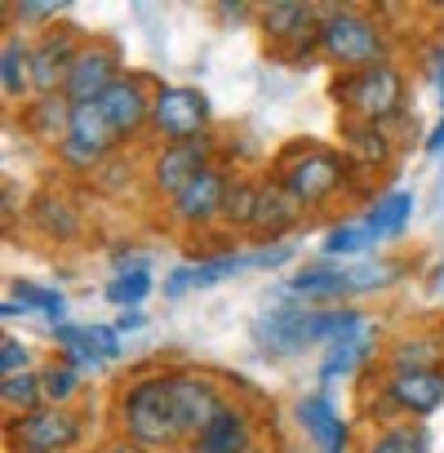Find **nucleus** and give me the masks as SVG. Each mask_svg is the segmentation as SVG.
Here are the masks:
<instances>
[{
    "label": "nucleus",
    "mask_w": 444,
    "mask_h": 453,
    "mask_svg": "<svg viewBox=\"0 0 444 453\" xmlns=\"http://www.w3.org/2000/svg\"><path fill=\"white\" fill-rule=\"evenodd\" d=\"M320 58L338 72H364L373 63H387V36L378 19H369L356 5H325L320 10Z\"/></svg>",
    "instance_id": "nucleus-1"
},
{
    "label": "nucleus",
    "mask_w": 444,
    "mask_h": 453,
    "mask_svg": "<svg viewBox=\"0 0 444 453\" xmlns=\"http://www.w3.org/2000/svg\"><path fill=\"white\" fill-rule=\"evenodd\" d=\"M120 422H125V435L142 449L178 444L182 431H178L173 400H169V373H147V378L129 382L120 395Z\"/></svg>",
    "instance_id": "nucleus-2"
},
{
    "label": "nucleus",
    "mask_w": 444,
    "mask_h": 453,
    "mask_svg": "<svg viewBox=\"0 0 444 453\" xmlns=\"http://www.w3.org/2000/svg\"><path fill=\"white\" fill-rule=\"evenodd\" d=\"M276 169H280V182L302 200V209H316L347 187L351 160L333 147H320V142H294L276 160Z\"/></svg>",
    "instance_id": "nucleus-3"
},
{
    "label": "nucleus",
    "mask_w": 444,
    "mask_h": 453,
    "mask_svg": "<svg viewBox=\"0 0 444 453\" xmlns=\"http://www.w3.org/2000/svg\"><path fill=\"white\" fill-rule=\"evenodd\" d=\"M333 103L347 107V120L382 125V120L400 116V107H404V76L391 63H373L364 72H347L342 81H333Z\"/></svg>",
    "instance_id": "nucleus-4"
},
{
    "label": "nucleus",
    "mask_w": 444,
    "mask_h": 453,
    "mask_svg": "<svg viewBox=\"0 0 444 453\" xmlns=\"http://www.w3.org/2000/svg\"><path fill=\"white\" fill-rule=\"evenodd\" d=\"M209 129V98L191 85H160L151 103V134L173 147V142H195Z\"/></svg>",
    "instance_id": "nucleus-5"
},
{
    "label": "nucleus",
    "mask_w": 444,
    "mask_h": 453,
    "mask_svg": "<svg viewBox=\"0 0 444 453\" xmlns=\"http://www.w3.org/2000/svg\"><path fill=\"white\" fill-rule=\"evenodd\" d=\"M258 27L289 63H302L311 50H320V10L298 5V0H276V5L258 10Z\"/></svg>",
    "instance_id": "nucleus-6"
},
{
    "label": "nucleus",
    "mask_w": 444,
    "mask_h": 453,
    "mask_svg": "<svg viewBox=\"0 0 444 453\" xmlns=\"http://www.w3.org/2000/svg\"><path fill=\"white\" fill-rule=\"evenodd\" d=\"M80 435H85V422L58 404H41L36 413H23L10 422L14 453H67L72 444H80Z\"/></svg>",
    "instance_id": "nucleus-7"
},
{
    "label": "nucleus",
    "mask_w": 444,
    "mask_h": 453,
    "mask_svg": "<svg viewBox=\"0 0 444 453\" xmlns=\"http://www.w3.org/2000/svg\"><path fill=\"white\" fill-rule=\"evenodd\" d=\"M169 400H173V418H178V431L187 440H195L222 409V391L204 378V373H169Z\"/></svg>",
    "instance_id": "nucleus-8"
},
{
    "label": "nucleus",
    "mask_w": 444,
    "mask_h": 453,
    "mask_svg": "<svg viewBox=\"0 0 444 453\" xmlns=\"http://www.w3.org/2000/svg\"><path fill=\"white\" fill-rule=\"evenodd\" d=\"M80 41L67 32V27H54L45 32L36 45H32V94L36 98H50V94H63L67 89V76L80 58Z\"/></svg>",
    "instance_id": "nucleus-9"
},
{
    "label": "nucleus",
    "mask_w": 444,
    "mask_h": 453,
    "mask_svg": "<svg viewBox=\"0 0 444 453\" xmlns=\"http://www.w3.org/2000/svg\"><path fill=\"white\" fill-rule=\"evenodd\" d=\"M311 320L316 311H307L302 303H289V307H263L258 320H254V342L272 356H294L302 347H311Z\"/></svg>",
    "instance_id": "nucleus-10"
},
{
    "label": "nucleus",
    "mask_w": 444,
    "mask_h": 453,
    "mask_svg": "<svg viewBox=\"0 0 444 453\" xmlns=\"http://www.w3.org/2000/svg\"><path fill=\"white\" fill-rule=\"evenodd\" d=\"M116 81H120V54H116L111 45L94 41V45L80 50V58H76V67H72V76H67L63 98H67L72 107H85V103H98Z\"/></svg>",
    "instance_id": "nucleus-11"
},
{
    "label": "nucleus",
    "mask_w": 444,
    "mask_h": 453,
    "mask_svg": "<svg viewBox=\"0 0 444 453\" xmlns=\"http://www.w3.org/2000/svg\"><path fill=\"white\" fill-rule=\"evenodd\" d=\"M151 103H156V94H147V85H142L138 76H120V81L98 98V107H103V116L111 120V129L120 134V142H125V138H138L142 129H151Z\"/></svg>",
    "instance_id": "nucleus-12"
},
{
    "label": "nucleus",
    "mask_w": 444,
    "mask_h": 453,
    "mask_svg": "<svg viewBox=\"0 0 444 453\" xmlns=\"http://www.w3.org/2000/svg\"><path fill=\"white\" fill-rule=\"evenodd\" d=\"M204 169H213V165H209V134L195 138V142L160 147L156 160H151V182H156V191H165V196L173 200V196H178L182 187H191Z\"/></svg>",
    "instance_id": "nucleus-13"
},
{
    "label": "nucleus",
    "mask_w": 444,
    "mask_h": 453,
    "mask_svg": "<svg viewBox=\"0 0 444 453\" xmlns=\"http://www.w3.org/2000/svg\"><path fill=\"white\" fill-rule=\"evenodd\" d=\"M227 191H232V178L227 173H218V169H204L191 187H182L173 196V218L182 226H204L213 218H222V209H227Z\"/></svg>",
    "instance_id": "nucleus-14"
},
{
    "label": "nucleus",
    "mask_w": 444,
    "mask_h": 453,
    "mask_svg": "<svg viewBox=\"0 0 444 453\" xmlns=\"http://www.w3.org/2000/svg\"><path fill=\"white\" fill-rule=\"evenodd\" d=\"M387 395L395 400V409L413 422L431 418L440 404H444V369H417V373H391L387 382Z\"/></svg>",
    "instance_id": "nucleus-15"
},
{
    "label": "nucleus",
    "mask_w": 444,
    "mask_h": 453,
    "mask_svg": "<svg viewBox=\"0 0 444 453\" xmlns=\"http://www.w3.org/2000/svg\"><path fill=\"white\" fill-rule=\"evenodd\" d=\"M298 222H302V200H298L280 178H272V182L263 187V200H258L254 232H258V236H267V241H280V236H289V232H294Z\"/></svg>",
    "instance_id": "nucleus-16"
},
{
    "label": "nucleus",
    "mask_w": 444,
    "mask_h": 453,
    "mask_svg": "<svg viewBox=\"0 0 444 453\" xmlns=\"http://www.w3.org/2000/svg\"><path fill=\"white\" fill-rule=\"evenodd\" d=\"M280 294L298 298V303H338L351 298V272L347 267H302L298 276H289L280 285Z\"/></svg>",
    "instance_id": "nucleus-17"
},
{
    "label": "nucleus",
    "mask_w": 444,
    "mask_h": 453,
    "mask_svg": "<svg viewBox=\"0 0 444 453\" xmlns=\"http://www.w3.org/2000/svg\"><path fill=\"white\" fill-rule=\"evenodd\" d=\"M249 440H254L249 413H245L241 404H227V409H222V413L191 440V449H195V453H249Z\"/></svg>",
    "instance_id": "nucleus-18"
},
{
    "label": "nucleus",
    "mask_w": 444,
    "mask_h": 453,
    "mask_svg": "<svg viewBox=\"0 0 444 453\" xmlns=\"http://www.w3.org/2000/svg\"><path fill=\"white\" fill-rule=\"evenodd\" d=\"M298 422L320 444V453H347V422L338 418L329 395H302L298 400Z\"/></svg>",
    "instance_id": "nucleus-19"
},
{
    "label": "nucleus",
    "mask_w": 444,
    "mask_h": 453,
    "mask_svg": "<svg viewBox=\"0 0 444 453\" xmlns=\"http://www.w3.org/2000/svg\"><path fill=\"white\" fill-rule=\"evenodd\" d=\"M373 342H378V325H369V329H364L360 338H351V342L329 347V351H325V360H320V382H325V387H333L338 378L356 373V369L373 356Z\"/></svg>",
    "instance_id": "nucleus-20"
},
{
    "label": "nucleus",
    "mask_w": 444,
    "mask_h": 453,
    "mask_svg": "<svg viewBox=\"0 0 444 453\" xmlns=\"http://www.w3.org/2000/svg\"><path fill=\"white\" fill-rule=\"evenodd\" d=\"M72 103L63 98V94H50V98H36L32 107H27V129L36 134V138H50V142H67V134H72Z\"/></svg>",
    "instance_id": "nucleus-21"
},
{
    "label": "nucleus",
    "mask_w": 444,
    "mask_h": 453,
    "mask_svg": "<svg viewBox=\"0 0 444 453\" xmlns=\"http://www.w3.org/2000/svg\"><path fill=\"white\" fill-rule=\"evenodd\" d=\"M413 218V196L409 191H387L369 213H364V232L373 241H387V236H400Z\"/></svg>",
    "instance_id": "nucleus-22"
},
{
    "label": "nucleus",
    "mask_w": 444,
    "mask_h": 453,
    "mask_svg": "<svg viewBox=\"0 0 444 453\" xmlns=\"http://www.w3.org/2000/svg\"><path fill=\"white\" fill-rule=\"evenodd\" d=\"M67 138H76L80 147H89V151H98V156H107L111 147H120V134L111 129V120L103 116L98 103H85V107L72 111V134H67Z\"/></svg>",
    "instance_id": "nucleus-23"
},
{
    "label": "nucleus",
    "mask_w": 444,
    "mask_h": 453,
    "mask_svg": "<svg viewBox=\"0 0 444 453\" xmlns=\"http://www.w3.org/2000/svg\"><path fill=\"white\" fill-rule=\"evenodd\" d=\"M342 134H347V160H356V165H364V169H382V165L391 160V142H387V134H382L378 125L347 120Z\"/></svg>",
    "instance_id": "nucleus-24"
},
{
    "label": "nucleus",
    "mask_w": 444,
    "mask_h": 453,
    "mask_svg": "<svg viewBox=\"0 0 444 453\" xmlns=\"http://www.w3.org/2000/svg\"><path fill=\"white\" fill-rule=\"evenodd\" d=\"M0 89H5V98H23L32 89V50L14 36L0 50Z\"/></svg>",
    "instance_id": "nucleus-25"
},
{
    "label": "nucleus",
    "mask_w": 444,
    "mask_h": 453,
    "mask_svg": "<svg viewBox=\"0 0 444 453\" xmlns=\"http://www.w3.org/2000/svg\"><path fill=\"white\" fill-rule=\"evenodd\" d=\"M417 369H440V347H435V338L413 334V338H400V342L391 347V373H417Z\"/></svg>",
    "instance_id": "nucleus-26"
},
{
    "label": "nucleus",
    "mask_w": 444,
    "mask_h": 453,
    "mask_svg": "<svg viewBox=\"0 0 444 453\" xmlns=\"http://www.w3.org/2000/svg\"><path fill=\"white\" fill-rule=\"evenodd\" d=\"M426 449H431V435L422 422H391L369 444V453H426Z\"/></svg>",
    "instance_id": "nucleus-27"
},
{
    "label": "nucleus",
    "mask_w": 444,
    "mask_h": 453,
    "mask_svg": "<svg viewBox=\"0 0 444 453\" xmlns=\"http://www.w3.org/2000/svg\"><path fill=\"white\" fill-rule=\"evenodd\" d=\"M14 298L27 311H45L50 316V329L54 325H67V298L58 289H45V285H32V280H14Z\"/></svg>",
    "instance_id": "nucleus-28"
},
{
    "label": "nucleus",
    "mask_w": 444,
    "mask_h": 453,
    "mask_svg": "<svg viewBox=\"0 0 444 453\" xmlns=\"http://www.w3.org/2000/svg\"><path fill=\"white\" fill-rule=\"evenodd\" d=\"M0 400H5V409H19L23 413H36L45 404V387H41V373H14L0 382Z\"/></svg>",
    "instance_id": "nucleus-29"
},
{
    "label": "nucleus",
    "mask_w": 444,
    "mask_h": 453,
    "mask_svg": "<svg viewBox=\"0 0 444 453\" xmlns=\"http://www.w3.org/2000/svg\"><path fill=\"white\" fill-rule=\"evenodd\" d=\"M258 200H263V187H258V182L232 178V191H227V209H222V218H227L232 226H254Z\"/></svg>",
    "instance_id": "nucleus-30"
},
{
    "label": "nucleus",
    "mask_w": 444,
    "mask_h": 453,
    "mask_svg": "<svg viewBox=\"0 0 444 453\" xmlns=\"http://www.w3.org/2000/svg\"><path fill=\"white\" fill-rule=\"evenodd\" d=\"M41 387H45V404L67 409V404L80 395V373L58 360V365H45V369H41Z\"/></svg>",
    "instance_id": "nucleus-31"
},
{
    "label": "nucleus",
    "mask_w": 444,
    "mask_h": 453,
    "mask_svg": "<svg viewBox=\"0 0 444 453\" xmlns=\"http://www.w3.org/2000/svg\"><path fill=\"white\" fill-rule=\"evenodd\" d=\"M36 218H41V226H45L54 241H72V236L80 232V218H76V213L67 209V200H58V196H41Z\"/></svg>",
    "instance_id": "nucleus-32"
},
{
    "label": "nucleus",
    "mask_w": 444,
    "mask_h": 453,
    "mask_svg": "<svg viewBox=\"0 0 444 453\" xmlns=\"http://www.w3.org/2000/svg\"><path fill=\"white\" fill-rule=\"evenodd\" d=\"M369 232H364V222H338V226H329V236H325V258H351V254H360V250H369Z\"/></svg>",
    "instance_id": "nucleus-33"
},
{
    "label": "nucleus",
    "mask_w": 444,
    "mask_h": 453,
    "mask_svg": "<svg viewBox=\"0 0 444 453\" xmlns=\"http://www.w3.org/2000/svg\"><path fill=\"white\" fill-rule=\"evenodd\" d=\"M147 294H151V272L111 276V285H107V303H111V307H125V311H134Z\"/></svg>",
    "instance_id": "nucleus-34"
},
{
    "label": "nucleus",
    "mask_w": 444,
    "mask_h": 453,
    "mask_svg": "<svg viewBox=\"0 0 444 453\" xmlns=\"http://www.w3.org/2000/svg\"><path fill=\"white\" fill-rule=\"evenodd\" d=\"M347 272H351V289H356V294L387 289V285L395 280V263H382V258H373V263H356V267H347Z\"/></svg>",
    "instance_id": "nucleus-35"
},
{
    "label": "nucleus",
    "mask_w": 444,
    "mask_h": 453,
    "mask_svg": "<svg viewBox=\"0 0 444 453\" xmlns=\"http://www.w3.org/2000/svg\"><path fill=\"white\" fill-rule=\"evenodd\" d=\"M63 10H67L63 0H19V5H10V14H14L23 27H45V23H54Z\"/></svg>",
    "instance_id": "nucleus-36"
},
{
    "label": "nucleus",
    "mask_w": 444,
    "mask_h": 453,
    "mask_svg": "<svg viewBox=\"0 0 444 453\" xmlns=\"http://www.w3.org/2000/svg\"><path fill=\"white\" fill-rule=\"evenodd\" d=\"M0 373H5V378H14V373H32V351H27V342H19L14 334L0 342Z\"/></svg>",
    "instance_id": "nucleus-37"
},
{
    "label": "nucleus",
    "mask_w": 444,
    "mask_h": 453,
    "mask_svg": "<svg viewBox=\"0 0 444 453\" xmlns=\"http://www.w3.org/2000/svg\"><path fill=\"white\" fill-rule=\"evenodd\" d=\"M85 334H89V347H94L107 365L120 360L125 347H120V329H116V325H85Z\"/></svg>",
    "instance_id": "nucleus-38"
},
{
    "label": "nucleus",
    "mask_w": 444,
    "mask_h": 453,
    "mask_svg": "<svg viewBox=\"0 0 444 453\" xmlns=\"http://www.w3.org/2000/svg\"><path fill=\"white\" fill-rule=\"evenodd\" d=\"M245 258V272L254 267V272H276V267H285L289 258H294V250L289 245H263V250H254V254H241Z\"/></svg>",
    "instance_id": "nucleus-39"
},
{
    "label": "nucleus",
    "mask_w": 444,
    "mask_h": 453,
    "mask_svg": "<svg viewBox=\"0 0 444 453\" xmlns=\"http://www.w3.org/2000/svg\"><path fill=\"white\" fill-rule=\"evenodd\" d=\"M58 156L67 160V169H80V173H89V169H98V165H103V156H98V151H89V147H80L76 138H67V142L58 147Z\"/></svg>",
    "instance_id": "nucleus-40"
},
{
    "label": "nucleus",
    "mask_w": 444,
    "mask_h": 453,
    "mask_svg": "<svg viewBox=\"0 0 444 453\" xmlns=\"http://www.w3.org/2000/svg\"><path fill=\"white\" fill-rule=\"evenodd\" d=\"M147 325V316L134 307V311H120V320H116V329H142Z\"/></svg>",
    "instance_id": "nucleus-41"
},
{
    "label": "nucleus",
    "mask_w": 444,
    "mask_h": 453,
    "mask_svg": "<svg viewBox=\"0 0 444 453\" xmlns=\"http://www.w3.org/2000/svg\"><path fill=\"white\" fill-rule=\"evenodd\" d=\"M426 151H431V156H440V151H444V116H440V125L431 129V138H426Z\"/></svg>",
    "instance_id": "nucleus-42"
},
{
    "label": "nucleus",
    "mask_w": 444,
    "mask_h": 453,
    "mask_svg": "<svg viewBox=\"0 0 444 453\" xmlns=\"http://www.w3.org/2000/svg\"><path fill=\"white\" fill-rule=\"evenodd\" d=\"M431 58H435V63H431V72H435V85H440V107H444V50H435Z\"/></svg>",
    "instance_id": "nucleus-43"
},
{
    "label": "nucleus",
    "mask_w": 444,
    "mask_h": 453,
    "mask_svg": "<svg viewBox=\"0 0 444 453\" xmlns=\"http://www.w3.org/2000/svg\"><path fill=\"white\" fill-rule=\"evenodd\" d=\"M103 453H147L142 444H134V440H116V444H107Z\"/></svg>",
    "instance_id": "nucleus-44"
},
{
    "label": "nucleus",
    "mask_w": 444,
    "mask_h": 453,
    "mask_svg": "<svg viewBox=\"0 0 444 453\" xmlns=\"http://www.w3.org/2000/svg\"><path fill=\"white\" fill-rule=\"evenodd\" d=\"M0 316H5V320H14V316H27V307H23L19 298H5V307H0Z\"/></svg>",
    "instance_id": "nucleus-45"
},
{
    "label": "nucleus",
    "mask_w": 444,
    "mask_h": 453,
    "mask_svg": "<svg viewBox=\"0 0 444 453\" xmlns=\"http://www.w3.org/2000/svg\"><path fill=\"white\" fill-rule=\"evenodd\" d=\"M431 289H435V294H444V263L435 267V280H431Z\"/></svg>",
    "instance_id": "nucleus-46"
}]
</instances>
